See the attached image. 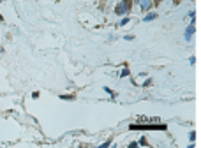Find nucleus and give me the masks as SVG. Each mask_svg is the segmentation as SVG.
I'll list each match as a JSON object with an SVG mask.
<instances>
[{
  "mask_svg": "<svg viewBox=\"0 0 201 148\" xmlns=\"http://www.w3.org/2000/svg\"><path fill=\"white\" fill-rule=\"evenodd\" d=\"M129 9H131V0H122L120 4L117 5L115 13H117L118 16H123V14H127V13H129Z\"/></svg>",
  "mask_w": 201,
  "mask_h": 148,
  "instance_id": "obj_1",
  "label": "nucleus"
},
{
  "mask_svg": "<svg viewBox=\"0 0 201 148\" xmlns=\"http://www.w3.org/2000/svg\"><path fill=\"white\" fill-rule=\"evenodd\" d=\"M192 36H194V23L191 27H187V30H185V41H191Z\"/></svg>",
  "mask_w": 201,
  "mask_h": 148,
  "instance_id": "obj_2",
  "label": "nucleus"
},
{
  "mask_svg": "<svg viewBox=\"0 0 201 148\" xmlns=\"http://www.w3.org/2000/svg\"><path fill=\"white\" fill-rule=\"evenodd\" d=\"M138 4H140V7L143 11H148V9L152 7V0H140Z\"/></svg>",
  "mask_w": 201,
  "mask_h": 148,
  "instance_id": "obj_3",
  "label": "nucleus"
},
{
  "mask_svg": "<svg viewBox=\"0 0 201 148\" xmlns=\"http://www.w3.org/2000/svg\"><path fill=\"white\" fill-rule=\"evenodd\" d=\"M157 16H159L157 13H148V14L145 16V19H143V21H152V19H157Z\"/></svg>",
  "mask_w": 201,
  "mask_h": 148,
  "instance_id": "obj_4",
  "label": "nucleus"
},
{
  "mask_svg": "<svg viewBox=\"0 0 201 148\" xmlns=\"http://www.w3.org/2000/svg\"><path fill=\"white\" fill-rule=\"evenodd\" d=\"M62 99H64V101H72L74 97H72V95H62Z\"/></svg>",
  "mask_w": 201,
  "mask_h": 148,
  "instance_id": "obj_5",
  "label": "nucleus"
},
{
  "mask_svg": "<svg viewBox=\"0 0 201 148\" xmlns=\"http://www.w3.org/2000/svg\"><path fill=\"white\" fill-rule=\"evenodd\" d=\"M127 23H129V18H123V19L120 21V27H125Z\"/></svg>",
  "mask_w": 201,
  "mask_h": 148,
  "instance_id": "obj_6",
  "label": "nucleus"
},
{
  "mask_svg": "<svg viewBox=\"0 0 201 148\" xmlns=\"http://www.w3.org/2000/svg\"><path fill=\"white\" fill-rule=\"evenodd\" d=\"M194 139H196V132L192 130V132H191V141H194Z\"/></svg>",
  "mask_w": 201,
  "mask_h": 148,
  "instance_id": "obj_7",
  "label": "nucleus"
},
{
  "mask_svg": "<svg viewBox=\"0 0 201 148\" xmlns=\"http://www.w3.org/2000/svg\"><path fill=\"white\" fill-rule=\"evenodd\" d=\"M109 145H111V141H104V143H102V145H101V147L104 148V147H109Z\"/></svg>",
  "mask_w": 201,
  "mask_h": 148,
  "instance_id": "obj_8",
  "label": "nucleus"
},
{
  "mask_svg": "<svg viewBox=\"0 0 201 148\" xmlns=\"http://www.w3.org/2000/svg\"><path fill=\"white\" fill-rule=\"evenodd\" d=\"M0 21H4V16H2V14H0Z\"/></svg>",
  "mask_w": 201,
  "mask_h": 148,
  "instance_id": "obj_9",
  "label": "nucleus"
},
{
  "mask_svg": "<svg viewBox=\"0 0 201 148\" xmlns=\"http://www.w3.org/2000/svg\"><path fill=\"white\" fill-rule=\"evenodd\" d=\"M134 2H140V0H134Z\"/></svg>",
  "mask_w": 201,
  "mask_h": 148,
  "instance_id": "obj_10",
  "label": "nucleus"
}]
</instances>
